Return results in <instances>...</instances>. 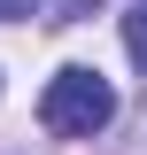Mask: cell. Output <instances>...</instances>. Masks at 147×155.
<instances>
[{
	"label": "cell",
	"instance_id": "cell-1",
	"mask_svg": "<svg viewBox=\"0 0 147 155\" xmlns=\"http://www.w3.org/2000/svg\"><path fill=\"white\" fill-rule=\"evenodd\" d=\"M109 116H116V85L93 62H62L39 93V124L54 140H93V132H109Z\"/></svg>",
	"mask_w": 147,
	"mask_h": 155
},
{
	"label": "cell",
	"instance_id": "cell-2",
	"mask_svg": "<svg viewBox=\"0 0 147 155\" xmlns=\"http://www.w3.org/2000/svg\"><path fill=\"white\" fill-rule=\"evenodd\" d=\"M124 54L147 70V0H132V8H124Z\"/></svg>",
	"mask_w": 147,
	"mask_h": 155
},
{
	"label": "cell",
	"instance_id": "cell-3",
	"mask_svg": "<svg viewBox=\"0 0 147 155\" xmlns=\"http://www.w3.org/2000/svg\"><path fill=\"white\" fill-rule=\"evenodd\" d=\"M85 8H93V0H47V23H77Z\"/></svg>",
	"mask_w": 147,
	"mask_h": 155
},
{
	"label": "cell",
	"instance_id": "cell-4",
	"mask_svg": "<svg viewBox=\"0 0 147 155\" xmlns=\"http://www.w3.org/2000/svg\"><path fill=\"white\" fill-rule=\"evenodd\" d=\"M139 155H147V132H139Z\"/></svg>",
	"mask_w": 147,
	"mask_h": 155
}]
</instances>
